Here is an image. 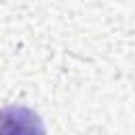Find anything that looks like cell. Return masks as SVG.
Instances as JSON below:
<instances>
[{
  "instance_id": "obj_1",
  "label": "cell",
  "mask_w": 135,
  "mask_h": 135,
  "mask_svg": "<svg viewBox=\"0 0 135 135\" xmlns=\"http://www.w3.org/2000/svg\"><path fill=\"white\" fill-rule=\"evenodd\" d=\"M0 135H46V129L38 112L13 103L0 110Z\"/></svg>"
}]
</instances>
